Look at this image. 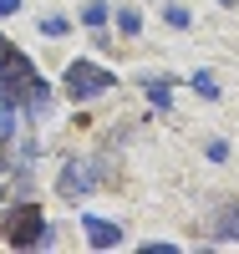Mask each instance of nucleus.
Here are the masks:
<instances>
[{
	"label": "nucleus",
	"instance_id": "nucleus-12",
	"mask_svg": "<svg viewBox=\"0 0 239 254\" xmlns=\"http://www.w3.org/2000/svg\"><path fill=\"white\" fill-rule=\"evenodd\" d=\"M168 26H188V10L183 5H168Z\"/></svg>",
	"mask_w": 239,
	"mask_h": 254
},
{
	"label": "nucleus",
	"instance_id": "nucleus-7",
	"mask_svg": "<svg viewBox=\"0 0 239 254\" xmlns=\"http://www.w3.org/2000/svg\"><path fill=\"white\" fill-rule=\"evenodd\" d=\"M193 92H199V97H209V102L219 97V87H214V76H209V71H193Z\"/></svg>",
	"mask_w": 239,
	"mask_h": 254
},
{
	"label": "nucleus",
	"instance_id": "nucleus-13",
	"mask_svg": "<svg viewBox=\"0 0 239 254\" xmlns=\"http://www.w3.org/2000/svg\"><path fill=\"white\" fill-rule=\"evenodd\" d=\"M10 10H20V0H0V15H10Z\"/></svg>",
	"mask_w": 239,
	"mask_h": 254
},
{
	"label": "nucleus",
	"instance_id": "nucleus-8",
	"mask_svg": "<svg viewBox=\"0 0 239 254\" xmlns=\"http://www.w3.org/2000/svg\"><path fill=\"white\" fill-rule=\"evenodd\" d=\"M117 26H122L127 36H138V31H143V20H138V10H117Z\"/></svg>",
	"mask_w": 239,
	"mask_h": 254
},
{
	"label": "nucleus",
	"instance_id": "nucleus-4",
	"mask_svg": "<svg viewBox=\"0 0 239 254\" xmlns=\"http://www.w3.org/2000/svg\"><path fill=\"white\" fill-rule=\"evenodd\" d=\"M102 158H72L67 168H61V198H81V193H92L97 178H102Z\"/></svg>",
	"mask_w": 239,
	"mask_h": 254
},
{
	"label": "nucleus",
	"instance_id": "nucleus-6",
	"mask_svg": "<svg viewBox=\"0 0 239 254\" xmlns=\"http://www.w3.org/2000/svg\"><path fill=\"white\" fill-rule=\"evenodd\" d=\"M214 234H219V239H239V208H224L219 224H214Z\"/></svg>",
	"mask_w": 239,
	"mask_h": 254
},
{
	"label": "nucleus",
	"instance_id": "nucleus-5",
	"mask_svg": "<svg viewBox=\"0 0 239 254\" xmlns=\"http://www.w3.org/2000/svg\"><path fill=\"white\" fill-rule=\"evenodd\" d=\"M81 224H86V239H92V249H112V244L122 239V229H117L112 219H97V214H92V219H81Z\"/></svg>",
	"mask_w": 239,
	"mask_h": 254
},
{
	"label": "nucleus",
	"instance_id": "nucleus-10",
	"mask_svg": "<svg viewBox=\"0 0 239 254\" xmlns=\"http://www.w3.org/2000/svg\"><path fill=\"white\" fill-rule=\"evenodd\" d=\"M41 31H46V36H67V20H61V15H46V20H41Z\"/></svg>",
	"mask_w": 239,
	"mask_h": 254
},
{
	"label": "nucleus",
	"instance_id": "nucleus-9",
	"mask_svg": "<svg viewBox=\"0 0 239 254\" xmlns=\"http://www.w3.org/2000/svg\"><path fill=\"white\" fill-rule=\"evenodd\" d=\"M148 97H153L158 107H168V102H173V97H168V81H148Z\"/></svg>",
	"mask_w": 239,
	"mask_h": 254
},
{
	"label": "nucleus",
	"instance_id": "nucleus-3",
	"mask_svg": "<svg viewBox=\"0 0 239 254\" xmlns=\"http://www.w3.org/2000/svg\"><path fill=\"white\" fill-rule=\"evenodd\" d=\"M46 239H51V234H46V224H41V208H36V203H20V208L5 214V244L31 249V244H46Z\"/></svg>",
	"mask_w": 239,
	"mask_h": 254
},
{
	"label": "nucleus",
	"instance_id": "nucleus-1",
	"mask_svg": "<svg viewBox=\"0 0 239 254\" xmlns=\"http://www.w3.org/2000/svg\"><path fill=\"white\" fill-rule=\"evenodd\" d=\"M36 81H41V76H36V66H31V56H20L15 46H5V56H0V102H5V107L26 102Z\"/></svg>",
	"mask_w": 239,
	"mask_h": 254
},
{
	"label": "nucleus",
	"instance_id": "nucleus-2",
	"mask_svg": "<svg viewBox=\"0 0 239 254\" xmlns=\"http://www.w3.org/2000/svg\"><path fill=\"white\" fill-rule=\"evenodd\" d=\"M67 92L77 97V102H86V97H102V92H112L117 87V71H107V66H97V61H86V56H77L72 66H67Z\"/></svg>",
	"mask_w": 239,
	"mask_h": 254
},
{
	"label": "nucleus",
	"instance_id": "nucleus-11",
	"mask_svg": "<svg viewBox=\"0 0 239 254\" xmlns=\"http://www.w3.org/2000/svg\"><path fill=\"white\" fill-rule=\"evenodd\" d=\"M81 20H86V26H102V20H107V5H86Z\"/></svg>",
	"mask_w": 239,
	"mask_h": 254
},
{
	"label": "nucleus",
	"instance_id": "nucleus-14",
	"mask_svg": "<svg viewBox=\"0 0 239 254\" xmlns=\"http://www.w3.org/2000/svg\"><path fill=\"white\" fill-rule=\"evenodd\" d=\"M0 56H5V36H0Z\"/></svg>",
	"mask_w": 239,
	"mask_h": 254
}]
</instances>
